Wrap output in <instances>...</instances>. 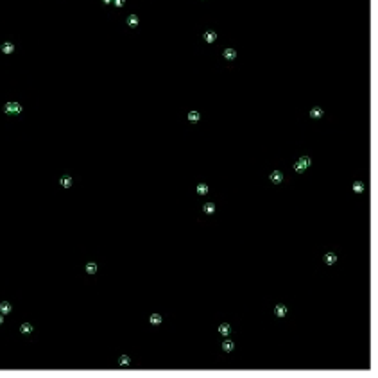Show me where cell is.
<instances>
[{"label": "cell", "instance_id": "6da1fadb", "mask_svg": "<svg viewBox=\"0 0 378 378\" xmlns=\"http://www.w3.org/2000/svg\"><path fill=\"white\" fill-rule=\"evenodd\" d=\"M22 111V106L18 104V102H7L5 104V113H9V115H18Z\"/></svg>", "mask_w": 378, "mask_h": 378}, {"label": "cell", "instance_id": "7a4b0ae2", "mask_svg": "<svg viewBox=\"0 0 378 378\" xmlns=\"http://www.w3.org/2000/svg\"><path fill=\"white\" fill-rule=\"evenodd\" d=\"M269 178H271V181H272V183L280 185V183L283 181V172H280V170H274V172H272V174H271Z\"/></svg>", "mask_w": 378, "mask_h": 378}, {"label": "cell", "instance_id": "3957f363", "mask_svg": "<svg viewBox=\"0 0 378 378\" xmlns=\"http://www.w3.org/2000/svg\"><path fill=\"white\" fill-rule=\"evenodd\" d=\"M335 262H337V254H335V253H326V254H324V263L333 265Z\"/></svg>", "mask_w": 378, "mask_h": 378}, {"label": "cell", "instance_id": "277c9868", "mask_svg": "<svg viewBox=\"0 0 378 378\" xmlns=\"http://www.w3.org/2000/svg\"><path fill=\"white\" fill-rule=\"evenodd\" d=\"M323 115H324V111H323L321 108H312V109H310V117H312V118H321Z\"/></svg>", "mask_w": 378, "mask_h": 378}, {"label": "cell", "instance_id": "5b68a950", "mask_svg": "<svg viewBox=\"0 0 378 378\" xmlns=\"http://www.w3.org/2000/svg\"><path fill=\"white\" fill-rule=\"evenodd\" d=\"M276 315H278V317H285V315H287V307L281 305V303L276 305Z\"/></svg>", "mask_w": 378, "mask_h": 378}, {"label": "cell", "instance_id": "8992f818", "mask_svg": "<svg viewBox=\"0 0 378 378\" xmlns=\"http://www.w3.org/2000/svg\"><path fill=\"white\" fill-rule=\"evenodd\" d=\"M204 39H206L208 43H213V41L217 39V34H215L213 31H206V32H204Z\"/></svg>", "mask_w": 378, "mask_h": 378}, {"label": "cell", "instance_id": "52a82bcc", "mask_svg": "<svg viewBox=\"0 0 378 378\" xmlns=\"http://www.w3.org/2000/svg\"><path fill=\"white\" fill-rule=\"evenodd\" d=\"M11 310H13L11 303H7V301H2V303H0V312H2V314H9Z\"/></svg>", "mask_w": 378, "mask_h": 378}, {"label": "cell", "instance_id": "ba28073f", "mask_svg": "<svg viewBox=\"0 0 378 378\" xmlns=\"http://www.w3.org/2000/svg\"><path fill=\"white\" fill-rule=\"evenodd\" d=\"M219 332H220L222 335H229V332H231V326H229L228 323H222V324L219 326Z\"/></svg>", "mask_w": 378, "mask_h": 378}, {"label": "cell", "instance_id": "9c48e42d", "mask_svg": "<svg viewBox=\"0 0 378 378\" xmlns=\"http://www.w3.org/2000/svg\"><path fill=\"white\" fill-rule=\"evenodd\" d=\"M224 57L231 61V59H235V57H237V52H235L233 48H226V50H224Z\"/></svg>", "mask_w": 378, "mask_h": 378}, {"label": "cell", "instance_id": "30bf717a", "mask_svg": "<svg viewBox=\"0 0 378 378\" xmlns=\"http://www.w3.org/2000/svg\"><path fill=\"white\" fill-rule=\"evenodd\" d=\"M86 272H88V274H95V272H97V263H95V262L86 263Z\"/></svg>", "mask_w": 378, "mask_h": 378}, {"label": "cell", "instance_id": "8fae6325", "mask_svg": "<svg viewBox=\"0 0 378 378\" xmlns=\"http://www.w3.org/2000/svg\"><path fill=\"white\" fill-rule=\"evenodd\" d=\"M127 23H129L131 27H136V25H138V16H136V14H129Z\"/></svg>", "mask_w": 378, "mask_h": 378}, {"label": "cell", "instance_id": "7c38bea8", "mask_svg": "<svg viewBox=\"0 0 378 378\" xmlns=\"http://www.w3.org/2000/svg\"><path fill=\"white\" fill-rule=\"evenodd\" d=\"M202 210H204V213H213V211H215V204H213V202H206V204L202 206Z\"/></svg>", "mask_w": 378, "mask_h": 378}, {"label": "cell", "instance_id": "4fadbf2b", "mask_svg": "<svg viewBox=\"0 0 378 378\" xmlns=\"http://www.w3.org/2000/svg\"><path fill=\"white\" fill-rule=\"evenodd\" d=\"M233 348H235V344H233L231 341H224V342H222V350H224V351H233Z\"/></svg>", "mask_w": 378, "mask_h": 378}, {"label": "cell", "instance_id": "5bb4252c", "mask_svg": "<svg viewBox=\"0 0 378 378\" xmlns=\"http://www.w3.org/2000/svg\"><path fill=\"white\" fill-rule=\"evenodd\" d=\"M118 364H120V366H124V368H126V366H129V364H131V359H129V357H127V355H122V357H120V359H118Z\"/></svg>", "mask_w": 378, "mask_h": 378}, {"label": "cell", "instance_id": "9a60e30c", "mask_svg": "<svg viewBox=\"0 0 378 378\" xmlns=\"http://www.w3.org/2000/svg\"><path fill=\"white\" fill-rule=\"evenodd\" d=\"M353 192H357V193L364 192V183H362V181H355V183H353Z\"/></svg>", "mask_w": 378, "mask_h": 378}, {"label": "cell", "instance_id": "2e32d148", "mask_svg": "<svg viewBox=\"0 0 378 378\" xmlns=\"http://www.w3.org/2000/svg\"><path fill=\"white\" fill-rule=\"evenodd\" d=\"M299 163H301V167H303V169H308L312 161H310V158H308V156H303V158L299 160Z\"/></svg>", "mask_w": 378, "mask_h": 378}, {"label": "cell", "instance_id": "e0dca14e", "mask_svg": "<svg viewBox=\"0 0 378 378\" xmlns=\"http://www.w3.org/2000/svg\"><path fill=\"white\" fill-rule=\"evenodd\" d=\"M61 185H63L65 188L72 187V178H68V176H63V178H61Z\"/></svg>", "mask_w": 378, "mask_h": 378}, {"label": "cell", "instance_id": "ac0fdd59", "mask_svg": "<svg viewBox=\"0 0 378 378\" xmlns=\"http://www.w3.org/2000/svg\"><path fill=\"white\" fill-rule=\"evenodd\" d=\"M20 332H22V333H31V332H32V326H31L29 323H23V324L20 326Z\"/></svg>", "mask_w": 378, "mask_h": 378}, {"label": "cell", "instance_id": "d6986e66", "mask_svg": "<svg viewBox=\"0 0 378 378\" xmlns=\"http://www.w3.org/2000/svg\"><path fill=\"white\" fill-rule=\"evenodd\" d=\"M197 193H199V195H206V193H208V187H206L204 183L197 185Z\"/></svg>", "mask_w": 378, "mask_h": 378}, {"label": "cell", "instance_id": "ffe728a7", "mask_svg": "<svg viewBox=\"0 0 378 378\" xmlns=\"http://www.w3.org/2000/svg\"><path fill=\"white\" fill-rule=\"evenodd\" d=\"M13 50H14L13 43H4V47H2V52H5V54H11Z\"/></svg>", "mask_w": 378, "mask_h": 378}, {"label": "cell", "instance_id": "44dd1931", "mask_svg": "<svg viewBox=\"0 0 378 378\" xmlns=\"http://www.w3.org/2000/svg\"><path fill=\"white\" fill-rule=\"evenodd\" d=\"M161 323V315L160 314H153L151 315V324H160Z\"/></svg>", "mask_w": 378, "mask_h": 378}, {"label": "cell", "instance_id": "7402d4cb", "mask_svg": "<svg viewBox=\"0 0 378 378\" xmlns=\"http://www.w3.org/2000/svg\"><path fill=\"white\" fill-rule=\"evenodd\" d=\"M188 120H190V122H197V120H199V113H197V111H190V113H188Z\"/></svg>", "mask_w": 378, "mask_h": 378}, {"label": "cell", "instance_id": "603a6c76", "mask_svg": "<svg viewBox=\"0 0 378 378\" xmlns=\"http://www.w3.org/2000/svg\"><path fill=\"white\" fill-rule=\"evenodd\" d=\"M294 170H296V172H303L305 169L301 167V163H299V161H296V163H294Z\"/></svg>", "mask_w": 378, "mask_h": 378}, {"label": "cell", "instance_id": "cb8c5ba5", "mask_svg": "<svg viewBox=\"0 0 378 378\" xmlns=\"http://www.w3.org/2000/svg\"><path fill=\"white\" fill-rule=\"evenodd\" d=\"M113 2H115V5H117V7H122L126 0H113Z\"/></svg>", "mask_w": 378, "mask_h": 378}, {"label": "cell", "instance_id": "d4e9b609", "mask_svg": "<svg viewBox=\"0 0 378 378\" xmlns=\"http://www.w3.org/2000/svg\"><path fill=\"white\" fill-rule=\"evenodd\" d=\"M2 323H4V315L0 314V324H2Z\"/></svg>", "mask_w": 378, "mask_h": 378}, {"label": "cell", "instance_id": "484cf974", "mask_svg": "<svg viewBox=\"0 0 378 378\" xmlns=\"http://www.w3.org/2000/svg\"><path fill=\"white\" fill-rule=\"evenodd\" d=\"M102 2H104V4H109V2H113V0H102Z\"/></svg>", "mask_w": 378, "mask_h": 378}]
</instances>
